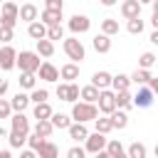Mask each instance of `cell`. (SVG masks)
<instances>
[{"instance_id": "57", "label": "cell", "mask_w": 158, "mask_h": 158, "mask_svg": "<svg viewBox=\"0 0 158 158\" xmlns=\"http://www.w3.org/2000/svg\"><path fill=\"white\" fill-rule=\"evenodd\" d=\"M138 2H141V5H151L153 0H138Z\"/></svg>"}, {"instance_id": "51", "label": "cell", "mask_w": 158, "mask_h": 158, "mask_svg": "<svg viewBox=\"0 0 158 158\" xmlns=\"http://www.w3.org/2000/svg\"><path fill=\"white\" fill-rule=\"evenodd\" d=\"M151 42L158 47V30H153V32H151Z\"/></svg>"}, {"instance_id": "9", "label": "cell", "mask_w": 158, "mask_h": 158, "mask_svg": "<svg viewBox=\"0 0 158 158\" xmlns=\"http://www.w3.org/2000/svg\"><path fill=\"white\" fill-rule=\"evenodd\" d=\"M89 27H91V20H89L86 15H72V17H69V30H72L74 35L89 32Z\"/></svg>"}, {"instance_id": "24", "label": "cell", "mask_w": 158, "mask_h": 158, "mask_svg": "<svg viewBox=\"0 0 158 158\" xmlns=\"http://www.w3.org/2000/svg\"><path fill=\"white\" fill-rule=\"evenodd\" d=\"M10 104H12V111H25V109L30 106V96L22 94V91H17V94L10 99Z\"/></svg>"}, {"instance_id": "30", "label": "cell", "mask_w": 158, "mask_h": 158, "mask_svg": "<svg viewBox=\"0 0 158 158\" xmlns=\"http://www.w3.org/2000/svg\"><path fill=\"white\" fill-rule=\"evenodd\" d=\"M111 86H114V91H123V89L131 86V77H126V74H116V77L111 79Z\"/></svg>"}, {"instance_id": "50", "label": "cell", "mask_w": 158, "mask_h": 158, "mask_svg": "<svg viewBox=\"0 0 158 158\" xmlns=\"http://www.w3.org/2000/svg\"><path fill=\"white\" fill-rule=\"evenodd\" d=\"M148 86H151V89H153V91L158 94V79H156V77H151V81H148Z\"/></svg>"}, {"instance_id": "48", "label": "cell", "mask_w": 158, "mask_h": 158, "mask_svg": "<svg viewBox=\"0 0 158 158\" xmlns=\"http://www.w3.org/2000/svg\"><path fill=\"white\" fill-rule=\"evenodd\" d=\"M7 94V79H0V96Z\"/></svg>"}, {"instance_id": "10", "label": "cell", "mask_w": 158, "mask_h": 158, "mask_svg": "<svg viewBox=\"0 0 158 158\" xmlns=\"http://www.w3.org/2000/svg\"><path fill=\"white\" fill-rule=\"evenodd\" d=\"M37 74H40V79H44V81H59V69H57L52 62H42L40 69H37Z\"/></svg>"}, {"instance_id": "37", "label": "cell", "mask_w": 158, "mask_h": 158, "mask_svg": "<svg viewBox=\"0 0 158 158\" xmlns=\"http://www.w3.org/2000/svg\"><path fill=\"white\" fill-rule=\"evenodd\" d=\"M156 62H158V57H156L153 52H143V54H141V59H138V67H143V69H151Z\"/></svg>"}, {"instance_id": "42", "label": "cell", "mask_w": 158, "mask_h": 158, "mask_svg": "<svg viewBox=\"0 0 158 158\" xmlns=\"http://www.w3.org/2000/svg\"><path fill=\"white\" fill-rule=\"evenodd\" d=\"M47 37L54 42V40H64V30H62V25H52V27H47Z\"/></svg>"}, {"instance_id": "46", "label": "cell", "mask_w": 158, "mask_h": 158, "mask_svg": "<svg viewBox=\"0 0 158 158\" xmlns=\"http://www.w3.org/2000/svg\"><path fill=\"white\" fill-rule=\"evenodd\" d=\"M44 7H47V10H59V12H62L64 0H44Z\"/></svg>"}, {"instance_id": "8", "label": "cell", "mask_w": 158, "mask_h": 158, "mask_svg": "<svg viewBox=\"0 0 158 158\" xmlns=\"http://www.w3.org/2000/svg\"><path fill=\"white\" fill-rule=\"evenodd\" d=\"M12 67H17V52H15L10 44H5V47L0 49V69L10 72Z\"/></svg>"}, {"instance_id": "29", "label": "cell", "mask_w": 158, "mask_h": 158, "mask_svg": "<svg viewBox=\"0 0 158 158\" xmlns=\"http://www.w3.org/2000/svg\"><path fill=\"white\" fill-rule=\"evenodd\" d=\"M131 81H133V84H138V86H141V84H148V81H151V72H148V69H143V67H138V69L131 74Z\"/></svg>"}, {"instance_id": "7", "label": "cell", "mask_w": 158, "mask_h": 158, "mask_svg": "<svg viewBox=\"0 0 158 158\" xmlns=\"http://www.w3.org/2000/svg\"><path fill=\"white\" fill-rule=\"evenodd\" d=\"M99 111L101 114H111L114 109H118L116 106V91H109V89H101L99 91Z\"/></svg>"}, {"instance_id": "28", "label": "cell", "mask_w": 158, "mask_h": 158, "mask_svg": "<svg viewBox=\"0 0 158 158\" xmlns=\"http://www.w3.org/2000/svg\"><path fill=\"white\" fill-rule=\"evenodd\" d=\"M116 106H118V109H131V106H133V96L128 94V89L116 91Z\"/></svg>"}, {"instance_id": "53", "label": "cell", "mask_w": 158, "mask_h": 158, "mask_svg": "<svg viewBox=\"0 0 158 158\" xmlns=\"http://www.w3.org/2000/svg\"><path fill=\"white\" fill-rule=\"evenodd\" d=\"M101 5H106V7H111V5H116V0H101Z\"/></svg>"}, {"instance_id": "15", "label": "cell", "mask_w": 158, "mask_h": 158, "mask_svg": "<svg viewBox=\"0 0 158 158\" xmlns=\"http://www.w3.org/2000/svg\"><path fill=\"white\" fill-rule=\"evenodd\" d=\"M27 35H30L32 40H42V37H47V25H44L42 20H35V22L27 25Z\"/></svg>"}, {"instance_id": "54", "label": "cell", "mask_w": 158, "mask_h": 158, "mask_svg": "<svg viewBox=\"0 0 158 158\" xmlns=\"http://www.w3.org/2000/svg\"><path fill=\"white\" fill-rule=\"evenodd\" d=\"M0 158H10V151L5 148V151H0Z\"/></svg>"}, {"instance_id": "39", "label": "cell", "mask_w": 158, "mask_h": 158, "mask_svg": "<svg viewBox=\"0 0 158 158\" xmlns=\"http://www.w3.org/2000/svg\"><path fill=\"white\" fill-rule=\"evenodd\" d=\"M79 96H81V89H79L74 81H69V84H67V101H69V104H74Z\"/></svg>"}, {"instance_id": "35", "label": "cell", "mask_w": 158, "mask_h": 158, "mask_svg": "<svg viewBox=\"0 0 158 158\" xmlns=\"http://www.w3.org/2000/svg\"><path fill=\"white\" fill-rule=\"evenodd\" d=\"M37 153H40V158H54V156H57V146H54L52 141H44Z\"/></svg>"}, {"instance_id": "26", "label": "cell", "mask_w": 158, "mask_h": 158, "mask_svg": "<svg viewBox=\"0 0 158 158\" xmlns=\"http://www.w3.org/2000/svg\"><path fill=\"white\" fill-rule=\"evenodd\" d=\"M54 111H52V106L47 104V101H40V104H35V109H32V116L35 118H49Z\"/></svg>"}, {"instance_id": "11", "label": "cell", "mask_w": 158, "mask_h": 158, "mask_svg": "<svg viewBox=\"0 0 158 158\" xmlns=\"http://www.w3.org/2000/svg\"><path fill=\"white\" fill-rule=\"evenodd\" d=\"M91 44H94V49H96L99 54H106V52H111V35L101 32V35H96V37L91 40Z\"/></svg>"}, {"instance_id": "45", "label": "cell", "mask_w": 158, "mask_h": 158, "mask_svg": "<svg viewBox=\"0 0 158 158\" xmlns=\"http://www.w3.org/2000/svg\"><path fill=\"white\" fill-rule=\"evenodd\" d=\"M84 153H86V148H81V146H72V148L67 151L69 158H84Z\"/></svg>"}, {"instance_id": "23", "label": "cell", "mask_w": 158, "mask_h": 158, "mask_svg": "<svg viewBox=\"0 0 158 158\" xmlns=\"http://www.w3.org/2000/svg\"><path fill=\"white\" fill-rule=\"evenodd\" d=\"M111 79H114V77H111L109 72H96V74L91 77V84L99 86V89H109V86H111Z\"/></svg>"}, {"instance_id": "18", "label": "cell", "mask_w": 158, "mask_h": 158, "mask_svg": "<svg viewBox=\"0 0 158 158\" xmlns=\"http://www.w3.org/2000/svg\"><path fill=\"white\" fill-rule=\"evenodd\" d=\"M52 131H54L52 118H37V123H35V133H40V136L49 138V136H52Z\"/></svg>"}, {"instance_id": "5", "label": "cell", "mask_w": 158, "mask_h": 158, "mask_svg": "<svg viewBox=\"0 0 158 158\" xmlns=\"http://www.w3.org/2000/svg\"><path fill=\"white\" fill-rule=\"evenodd\" d=\"M106 141H109V138H106V133L94 131V133H89V136H86V146H84V148H86V153H94V156H96L99 151H104V148H106Z\"/></svg>"}, {"instance_id": "43", "label": "cell", "mask_w": 158, "mask_h": 158, "mask_svg": "<svg viewBox=\"0 0 158 158\" xmlns=\"http://www.w3.org/2000/svg\"><path fill=\"white\" fill-rule=\"evenodd\" d=\"M10 116H12V104L0 96V118H10Z\"/></svg>"}, {"instance_id": "22", "label": "cell", "mask_w": 158, "mask_h": 158, "mask_svg": "<svg viewBox=\"0 0 158 158\" xmlns=\"http://www.w3.org/2000/svg\"><path fill=\"white\" fill-rule=\"evenodd\" d=\"M35 42H37V52L42 57H52L54 54V42L49 37H42V40H35Z\"/></svg>"}, {"instance_id": "21", "label": "cell", "mask_w": 158, "mask_h": 158, "mask_svg": "<svg viewBox=\"0 0 158 158\" xmlns=\"http://www.w3.org/2000/svg\"><path fill=\"white\" fill-rule=\"evenodd\" d=\"M37 15H40V12H37V7H35L32 2H27V5H22V7H20V20H25L27 25H30V22H35V20H37Z\"/></svg>"}, {"instance_id": "12", "label": "cell", "mask_w": 158, "mask_h": 158, "mask_svg": "<svg viewBox=\"0 0 158 158\" xmlns=\"http://www.w3.org/2000/svg\"><path fill=\"white\" fill-rule=\"evenodd\" d=\"M69 138H74L77 143L79 141H86V136H89V131H86V126H84V121H74V123H69Z\"/></svg>"}, {"instance_id": "25", "label": "cell", "mask_w": 158, "mask_h": 158, "mask_svg": "<svg viewBox=\"0 0 158 158\" xmlns=\"http://www.w3.org/2000/svg\"><path fill=\"white\" fill-rule=\"evenodd\" d=\"M109 116H111V121H114V128H126V126H128V116H126V109H121V111H118V109H114Z\"/></svg>"}, {"instance_id": "1", "label": "cell", "mask_w": 158, "mask_h": 158, "mask_svg": "<svg viewBox=\"0 0 158 158\" xmlns=\"http://www.w3.org/2000/svg\"><path fill=\"white\" fill-rule=\"evenodd\" d=\"M99 116V109H96V104H91V101H74V106H72V118L74 121H94Z\"/></svg>"}, {"instance_id": "4", "label": "cell", "mask_w": 158, "mask_h": 158, "mask_svg": "<svg viewBox=\"0 0 158 158\" xmlns=\"http://www.w3.org/2000/svg\"><path fill=\"white\" fill-rule=\"evenodd\" d=\"M20 20V7L10 0L2 2V17H0V25H7V27H15Z\"/></svg>"}, {"instance_id": "58", "label": "cell", "mask_w": 158, "mask_h": 158, "mask_svg": "<svg viewBox=\"0 0 158 158\" xmlns=\"http://www.w3.org/2000/svg\"><path fill=\"white\" fill-rule=\"evenodd\" d=\"M153 153H156V158H158V146H156V151H153Z\"/></svg>"}, {"instance_id": "34", "label": "cell", "mask_w": 158, "mask_h": 158, "mask_svg": "<svg viewBox=\"0 0 158 158\" xmlns=\"http://www.w3.org/2000/svg\"><path fill=\"white\" fill-rule=\"evenodd\" d=\"M49 118H52L54 128H69V123H72V118H69L67 114H52Z\"/></svg>"}, {"instance_id": "49", "label": "cell", "mask_w": 158, "mask_h": 158, "mask_svg": "<svg viewBox=\"0 0 158 158\" xmlns=\"http://www.w3.org/2000/svg\"><path fill=\"white\" fill-rule=\"evenodd\" d=\"M35 153H37V151H32V148H30V151H22V153H20V158H35Z\"/></svg>"}, {"instance_id": "27", "label": "cell", "mask_w": 158, "mask_h": 158, "mask_svg": "<svg viewBox=\"0 0 158 158\" xmlns=\"http://www.w3.org/2000/svg\"><path fill=\"white\" fill-rule=\"evenodd\" d=\"M99 86H94V84H89V86H81V99L84 101H91V104H96L99 101Z\"/></svg>"}, {"instance_id": "38", "label": "cell", "mask_w": 158, "mask_h": 158, "mask_svg": "<svg viewBox=\"0 0 158 158\" xmlns=\"http://www.w3.org/2000/svg\"><path fill=\"white\" fill-rule=\"evenodd\" d=\"M20 86L22 89H35V72H22L20 74Z\"/></svg>"}, {"instance_id": "20", "label": "cell", "mask_w": 158, "mask_h": 158, "mask_svg": "<svg viewBox=\"0 0 158 158\" xmlns=\"http://www.w3.org/2000/svg\"><path fill=\"white\" fill-rule=\"evenodd\" d=\"M40 20L47 25V27H52V25H59V20H62V12L59 10H42V15H40Z\"/></svg>"}, {"instance_id": "55", "label": "cell", "mask_w": 158, "mask_h": 158, "mask_svg": "<svg viewBox=\"0 0 158 158\" xmlns=\"http://www.w3.org/2000/svg\"><path fill=\"white\" fill-rule=\"evenodd\" d=\"M2 138H7V131H5L2 126H0V141H2Z\"/></svg>"}, {"instance_id": "56", "label": "cell", "mask_w": 158, "mask_h": 158, "mask_svg": "<svg viewBox=\"0 0 158 158\" xmlns=\"http://www.w3.org/2000/svg\"><path fill=\"white\" fill-rule=\"evenodd\" d=\"M151 5H153V12H158V0H153Z\"/></svg>"}, {"instance_id": "52", "label": "cell", "mask_w": 158, "mask_h": 158, "mask_svg": "<svg viewBox=\"0 0 158 158\" xmlns=\"http://www.w3.org/2000/svg\"><path fill=\"white\" fill-rule=\"evenodd\" d=\"M151 25L158 30V12H153V15H151Z\"/></svg>"}, {"instance_id": "41", "label": "cell", "mask_w": 158, "mask_h": 158, "mask_svg": "<svg viewBox=\"0 0 158 158\" xmlns=\"http://www.w3.org/2000/svg\"><path fill=\"white\" fill-rule=\"evenodd\" d=\"M44 141H47V138H44V136H40V133H32V136H27V146H30L32 151H40Z\"/></svg>"}, {"instance_id": "2", "label": "cell", "mask_w": 158, "mask_h": 158, "mask_svg": "<svg viewBox=\"0 0 158 158\" xmlns=\"http://www.w3.org/2000/svg\"><path fill=\"white\" fill-rule=\"evenodd\" d=\"M40 52H20L17 54V67H20V72H37L40 69Z\"/></svg>"}, {"instance_id": "6", "label": "cell", "mask_w": 158, "mask_h": 158, "mask_svg": "<svg viewBox=\"0 0 158 158\" xmlns=\"http://www.w3.org/2000/svg\"><path fill=\"white\" fill-rule=\"evenodd\" d=\"M153 89L151 86H146V84H141L138 86V91L133 94V106H138V109H148L151 104H153Z\"/></svg>"}, {"instance_id": "47", "label": "cell", "mask_w": 158, "mask_h": 158, "mask_svg": "<svg viewBox=\"0 0 158 158\" xmlns=\"http://www.w3.org/2000/svg\"><path fill=\"white\" fill-rule=\"evenodd\" d=\"M67 84H69V81H67ZM67 84H59V86H57V96H59L62 101H67Z\"/></svg>"}, {"instance_id": "13", "label": "cell", "mask_w": 158, "mask_h": 158, "mask_svg": "<svg viewBox=\"0 0 158 158\" xmlns=\"http://www.w3.org/2000/svg\"><path fill=\"white\" fill-rule=\"evenodd\" d=\"M121 15H123L126 20L138 17V15H141V2H138V0H123V2H121Z\"/></svg>"}, {"instance_id": "59", "label": "cell", "mask_w": 158, "mask_h": 158, "mask_svg": "<svg viewBox=\"0 0 158 158\" xmlns=\"http://www.w3.org/2000/svg\"><path fill=\"white\" fill-rule=\"evenodd\" d=\"M0 2H5V0H0Z\"/></svg>"}, {"instance_id": "32", "label": "cell", "mask_w": 158, "mask_h": 158, "mask_svg": "<svg viewBox=\"0 0 158 158\" xmlns=\"http://www.w3.org/2000/svg\"><path fill=\"white\" fill-rule=\"evenodd\" d=\"M101 32H106V35H118V22L114 20V17H106V20H101Z\"/></svg>"}, {"instance_id": "14", "label": "cell", "mask_w": 158, "mask_h": 158, "mask_svg": "<svg viewBox=\"0 0 158 158\" xmlns=\"http://www.w3.org/2000/svg\"><path fill=\"white\" fill-rule=\"evenodd\" d=\"M27 136H30V131H10L7 133V143H10V148H22L25 143H27Z\"/></svg>"}, {"instance_id": "19", "label": "cell", "mask_w": 158, "mask_h": 158, "mask_svg": "<svg viewBox=\"0 0 158 158\" xmlns=\"http://www.w3.org/2000/svg\"><path fill=\"white\" fill-rule=\"evenodd\" d=\"M104 151L109 153V158H123L126 156V148H123L121 141H106V148Z\"/></svg>"}, {"instance_id": "3", "label": "cell", "mask_w": 158, "mask_h": 158, "mask_svg": "<svg viewBox=\"0 0 158 158\" xmlns=\"http://www.w3.org/2000/svg\"><path fill=\"white\" fill-rule=\"evenodd\" d=\"M64 54H67L72 62H81V59L86 57V49H84L81 40H77V37H69V40H64Z\"/></svg>"}, {"instance_id": "36", "label": "cell", "mask_w": 158, "mask_h": 158, "mask_svg": "<svg viewBox=\"0 0 158 158\" xmlns=\"http://www.w3.org/2000/svg\"><path fill=\"white\" fill-rule=\"evenodd\" d=\"M126 30H128L131 35H141V32H143V20H141V15H138V17H131L128 25H126Z\"/></svg>"}, {"instance_id": "16", "label": "cell", "mask_w": 158, "mask_h": 158, "mask_svg": "<svg viewBox=\"0 0 158 158\" xmlns=\"http://www.w3.org/2000/svg\"><path fill=\"white\" fill-rule=\"evenodd\" d=\"M59 77H62L64 81H74V79L79 77V64H77V62H69V64H64V67L59 69Z\"/></svg>"}, {"instance_id": "40", "label": "cell", "mask_w": 158, "mask_h": 158, "mask_svg": "<svg viewBox=\"0 0 158 158\" xmlns=\"http://www.w3.org/2000/svg\"><path fill=\"white\" fill-rule=\"evenodd\" d=\"M49 99V91L47 89H32V94H30V101L32 104H40V101H47Z\"/></svg>"}, {"instance_id": "17", "label": "cell", "mask_w": 158, "mask_h": 158, "mask_svg": "<svg viewBox=\"0 0 158 158\" xmlns=\"http://www.w3.org/2000/svg\"><path fill=\"white\" fill-rule=\"evenodd\" d=\"M10 123H12L15 131H30V121H27V116H25L22 111H15V114L10 116Z\"/></svg>"}, {"instance_id": "44", "label": "cell", "mask_w": 158, "mask_h": 158, "mask_svg": "<svg viewBox=\"0 0 158 158\" xmlns=\"http://www.w3.org/2000/svg\"><path fill=\"white\" fill-rule=\"evenodd\" d=\"M0 42H5V44H10V42H12V27L0 25Z\"/></svg>"}, {"instance_id": "31", "label": "cell", "mask_w": 158, "mask_h": 158, "mask_svg": "<svg viewBox=\"0 0 158 158\" xmlns=\"http://www.w3.org/2000/svg\"><path fill=\"white\" fill-rule=\"evenodd\" d=\"M94 126H96V131H101V133H109V131H114V121H111V116L106 114L104 118H94Z\"/></svg>"}, {"instance_id": "33", "label": "cell", "mask_w": 158, "mask_h": 158, "mask_svg": "<svg viewBox=\"0 0 158 158\" xmlns=\"http://www.w3.org/2000/svg\"><path fill=\"white\" fill-rule=\"evenodd\" d=\"M126 156H128V158H146V146L136 141V143H131V146H128Z\"/></svg>"}]
</instances>
